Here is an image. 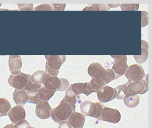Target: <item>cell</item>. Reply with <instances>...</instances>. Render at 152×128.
<instances>
[{"mask_svg":"<svg viewBox=\"0 0 152 128\" xmlns=\"http://www.w3.org/2000/svg\"><path fill=\"white\" fill-rule=\"evenodd\" d=\"M115 89L117 90L116 98L123 99L125 96L146 93L148 90V83L144 80L128 81L123 85L117 86Z\"/></svg>","mask_w":152,"mask_h":128,"instance_id":"obj_1","label":"cell"},{"mask_svg":"<svg viewBox=\"0 0 152 128\" xmlns=\"http://www.w3.org/2000/svg\"><path fill=\"white\" fill-rule=\"evenodd\" d=\"M124 104L129 108H135L139 104L140 98L137 95H129L124 98Z\"/></svg>","mask_w":152,"mask_h":128,"instance_id":"obj_19","label":"cell"},{"mask_svg":"<svg viewBox=\"0 0 152 128\" xmlns=\"http://www.w3.org/2000/svg\"><path fill=\"white\" fill-rule=\"evenodd\" d=\"M104 106L100 102L93 103L90 101H85L80 104V108L82 113L86 116L94 118L100 117L103 108Z\"/></svg>","mask_w":152,"mask_h":128,"instance_id":"obj_6","label":"cell"},{"mask_svg":"<svg viewBox=\"0 0 152 128\" xmlns=\"http://www.w3.org/2000/svg\"><path fill=\"white\" fill-rule=\"evenodd\" d=\"M110 9L107 4H93L90 6H87L83 9V11H107Z\"/></svg>","mask_w":152,"mask_h":128,"instance_id":"obj_24","label":"cell"},{"mask_svg":"<svg viewBox=\"0 0 152 128\" xmlns=\"http://www.w3.org/2000/svg\"><path fill=\"white\" fill-rule=\"evenodd\" d=\"M31 76L22 72L17 74L11 75L9 78V83L16 89H25L31 81Z\"/></svg>","mask_w":152,"mask_h":128,"instance_id":"obj_7","label":"cell"},{"mask_svg":"<svg viewBox=\"0 0 152 128\" xmlns=\"http://www.w3.org/2000/svg\"><path fill=\"white\" fill-rule=\"evenodd\" d=\"M56 92L51 91L47 89L44 87L40 88L38 90L41 101H48L55 94Z\"/></svg>","mask_w":152,"mask_h":128,"instance_id":"obj_21","label":"cell"},{"mask_svg":"<svg viewBox=\"0 0 152 128\" xmlns=\"http://www.w3.org/2000/svg\"><path fill=\"white\" fill-rule=\"evenodd\" d=\"M29 94V99L28 101L29 103L38 104L40 102L41 100L39 96L38 91Z\"/></svg>","mask_w":152,"mask_h":128,"instance_id":"obj_27","label":"cell"},{"mask_svg":"<svg viewBox=\"0 0 152 128\" xmlns=\"http://www.w3.org/2000/svg\"><path fill=\"white\" fill-rule=\"evenodd\" d=\"M88 72L92 78L99 79L107 84L115 79V75L112 69H105L98 62H93L88 68Z\"/></svg>","mask_w":152,"mask_h":128,"instance_id":"obj_3","label":"cell"},{"mask_svg":"<svg viewBox=\"0 0 152 128\" xmlns=\"http://www.w3.org/2000/svg\"><path fill=\"white\" fill-rule=\"evenodd\" d=\"M11 109L9 101L4 98H0V116H6Z\"/></svg>","mask_w":152,"mask_h":128,"instance_id":"obj_20","label":"cell"},{"mask_svg":"<svg viewBox=\"0 0 152 128\" xmlns=\"http://www.w3.org/2000/svg\"><path fill=\"white\" fill-rule=\"evenodd\" d=\"M98 98L100 102L105 103L114 99L117 95L115 89L105 85L97 92Z\"/></svg>","mask_w":152,"mask_h":128,"instance_id":"obj_11","label":"cell"},{"mask_svg":"<svg viewBox=\"0 0 152 128\" xmlns=\"http://www.w3.org/2000/svg\"><path fill=\"white\" fill-rule=\"evenodd\" d=\"M64 99L68 102L75 104L77 102L76 95H75L71 89L70 87L66 91L65 96Z\"/></svg>","mask_w":152,"mask_h":128,"instance_id":"obj_25","label":"cell"},{"mask_svg":"<svg viewBox=\"0 0 152 128\" xmlns=\"http://www.w3.org/2000/svg\"><path fill=\"white\" fill-rule=\"evenodd\" d=\"M47 58L46 70L48 73L53 76H56L62 64L65 61L66 57L64 55L45 56Z\"/></svg>","mask_w":152,"mask_h":128,"instance_id":"obj_5","label":"cell"},{"mask_svg":"<svg viewBox=\"0 0 152 128\" xmlns=\"http://www.w3.org/2000/svg\"><path fill=\"white\" fill-rule=\"evenodd\" d=\"M115 59L112 70L115 74V79H118L125 73L128 68L127 58L126 55H112Z\"/></svg>","mask_w":152,"mask_h":128,"instance_id":"obj_8","label":"cell"},{"mask_svg":"<svg viewBox=\"0 0 152 128\" xmlns=\"http://www.w3.org/2000/svg\"><path fill=\"white\" fill-rule=\"evenodd\" d=\"M58 128H72L69 124L68 121H64L59 123Z\"/></svg>","mask_w":152,"mask_h":128,"instance_id":"obj_31","label":"cell"},{"mask_svg":"<svg viewBox=\"0 0 152 128\" xmlns=\"http://www.w3.org/2000/svg\"><path fill=\"white\" fill-rule=\"evenodd\" d=\"M42 86V85L41 84L34 83L32 82L31 80L25 90H26L27 93L29 94L32 92H35L39 90L41 88Z\"/></svg>","mask_w":152,"mask_h":128,"instance_id":"obj_26","label":"cell"},{"mask_svg":"<svg viewBox=\"0 0 152 128\" xmlns=\"http://www.w3.org/2000/svg\"><path fill=\"white\" fill-rule=\"evenodd\" d=\"M89 86L92 92H97L99 90L106 85L104 81L99 79L92 78L88 83Z\"/></svg>","mask_w":152,"mask_h":128,"instance_id":"obj_22","label":"cell"},{"mask_svg":"<svg viewBox=\"0 0 152 128\" xmlns=\"http://www.w3.org/2000/svg\"><path fill=\"white\" fill-rule=\"evenodd\" d=\"M30 126V123L26 120L21 121L15 125V128H26Z\"/></svg>","mask_w":152,"mask_h":128,"instance_id":"obj_30","label":"cell"},{"mask_svg":"<svg viewBox=\"0 0 152 128\" xmlns=\"http://www.w3.org/2000/svg\"><path fill=\"white\" fill-rule=\"evenodd\" d=\"M44 88L51 91H64L69 86V83L66 79H59L56 76L47 74L42 83Z\"/></svg>","mask_w":152,"mask_h":128,"instance_id":"obj_4","label":"cell"},{"mask_svg":"<svg viewBox=\"0 0 152 128\" xmlns=\"http://www.w3.org/2000/svg\"><path fill=\"white\" fill-rule=\"evenodd\" d=\"M121 4H108L107 5L109 6L110 8H115V7H119L120 6Z\"/></svg>","mask_w":152,"mask_h":128,"instance_id":"obj_33","label":"cell"},{"mask_svg":"<svg viewBox=\"0 0 152 128\" xmlns=\"http://www.w3.org/2000/svg\"><path fill=\"white\" fill-rule=\"evenodd\" d=\"M8 115L12 123L16 124L25 120L26 114L23 107L18 105L11 108L8 113Z\"/></svg>","mask_w":152,"mask_h":128,"instance_id":"obj_12","label":"cell"},{"mask_svg":"<svg viewBox=\"0 0 152 128\" xmlns=\"http://www.w3.org/2000/svg\"><path fill=\"white\" fill-rule=\"evenodd\" d=\"M47 74L45 71L39 70L31 76V81L34 83L41 84Z\"/></svg>","mask_w":152,"mask_h":128,"instance_id":"obj_23","label":"cell"},{"mask_svg":"<svg viewBox=\"0 0 152 128\" xmlns=\"http://www.w3.org/2000/svg\"><path fill=\"white\" fill-rule=\"evenodd\" d=\"M3 128H15V125L13 124H8Z\"/></svg>","mask_w":152,"mask_h":128,"instance_id":"obj_34","label":"cell"},{"mask_svg":"<svg viewBox=\"0 0 152 128\" xmlns=\"http://www.w3.org/2000/svg\"><path fill=\"white\" fill-rule=\"evenodd\" d=\"M10 69L13 74H17L20 72L22 66V59L19 56H10Z\"/></svg>","mask_w":152,"mask_h":128,"instance_id":"obj_17","label":"cell"},{"mask_svg":"<svg viewBox=\"0 0 152 128\" xmlns=\"http://www.w3.org/2000/svg\"><path fill=\"white\" fill-rule=\"evenodd\" d=\"M34 128V127H33V126H28V127H27V128Z\"/></svg>","mask_w":152,"mask_h":128,"instance_id":"obj_35","label":"cell"},{"mask_svg":"<svg viewBox=\"0 0 152 128\" xmlns=\"http://www.w3.org/2000/svg\"><path fill=\"white\" fill-rule=\"evenodd\" d=\"M54 6V10H64L65 8L66 4H52Z\"/></svg>","mask_w":152,"mask_h":128,"instance_id":"obj_32","label":"cell"},{"mask_svg":"<svg viewBox=\"0 0 152 128\" xmlns=\"http://www.w3.org/2000/svg\"><path fill=\"white\" fill-rule=\"evenodd\" d=\"M68 122L74 128H83L85 123L84 115L74 112L68 118Z\"/></svg>","mask_w":152,"mask_h":128,"instance_id":"obj_14","label":"cell"},{"mask_svg":"<svg viewBox=\"0 0 152 128\" xmlns=\"http://www.w3.org/2000/svg\"><path fill=\"white\" fill-rule=\"evenodd\" d=\"M121 8L123 11H137L138 10L139 4H121Z\"/></svg>","mask_w":152,"mask_h":128,"instance_id":"obj_28","label":"cell"},{"mask_svg":"<svg viewBox=\"0 0 152 128\" xmlns=\"http://www.w3.org/2000/svg\"><path fill=\"white\" fill-rule=\"evenodd\" d=\"M75 110V104L64 98L57 107L51 110V118L55 122L59 123L67 120Z\"/></svg>","mask_w":152,"mask_h":128,"instance_id":"obj_2","label":"cell"},{"mask_svg":"<svg viewBox=\"0 0 152 128\" xmlns=\"http://www.w3.org/2000/svg\"><path fill=\"white\" fill-rule=\"evenodd\" d=\"M13 99L17 105L23 106L28 102L29 94L25 89H16L13 94Z\"/></svg>","mask_w":152,"mask_h":128,"instance_id":"obj_16","label":"cell"},{"mask_svg":"<svg viewBox=\"0 0 152 128\" xmlns=\"http://www.w3.org/2000/svg\"><path fill=\"white\" fill-rule=\"evenodd\" d=\"M70 88L75 95H79L84 93L88 96L92 93L89 86L88 83H77L70 85Z\"/></svg>","mask_w":152,"mask_h":128,"instance_id":"obj_15","label":"cell"},{"mask_svg":"<svg viewBox=\"0 0 152 128\" xmlns=\"http://www.w3.org/2000/svg\"><path fill=\"white\" fill-rule=\"evenodd\" d=\"M124 74L129 81H140L142 80L145 75L143 68L139 64H134L130 66Z\"/></svg>","mask_w":152,"mask_h":128,"instance_id":"obj_9","label":"cell"},{"mask_svg":"<svg viewBox=\"0 0 152 128\" xmlns=\"http://www.w3.org/2000/svg\"><path fill=\"white\" fill-rule=\"evenodd\" d=\"M148 44L145 41H141V54L140 55H134L133 57L138 63L145 62L148 57Z\"/></svg>","mask_w":152,"mask_h":128,"instance_id":"obj_18","label":"cell"},{"mask_svg":"<svg viewBox=\"0 0 152 128\" xmlns=\"http://www.w3.org/2000/svg\"><path fill=\"white\" fill-rule=\"evenodd\" d=\"M51 110L48 101H41L36 106L35 113L40 119H48L50 117Z\"/></svg>","mask_w":152,"mask_h":128,"instance_id":"obj_13","label":"cell"},{"mask_svg":"<svg viewBox=\"0 0 152 128\" xmlns=\"http://www.w3.org/2000/svg\"><path fill=\"white\" fill-rule=\"evenodd\" d=\"M121 119V114L117 109L104 107L99 120L115 124L119 122Z\"/></svg>","mask_w":152,"mask_h":128,"instance_id":"obj_10","label":"cell"},{"mask_svg":"<svg viewBox=\"0 0 152 128\" xmlns=\"http://www.w3.org/2000/svg\"><path fill=\"white\" fill-rule=\"evenodd\" d=\"M141 20H142V22H141V26L142 27L148 25V13L147 12L145 11H141Z\"/></svg>","mask_w":152,"mask_h":128,"instance_id":"obj_29","label":"cell"}]
</instances>
